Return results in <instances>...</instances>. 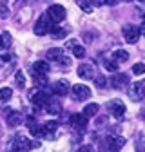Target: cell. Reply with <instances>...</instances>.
<instances>
[{"instance_id":"obj_27","label":"cell","mask_w":145,"mask_h":152,"mask_svg":"<svg viewBox=\"0 0 145 152\" xmlns=\"http://www.w3.org/2000/svg\"><path fill=\"white\" fill-rule=\"evenodd\" d=\"M133 72L138 74V76L140 74H145V64H134L133 65Z\"/></svg>"},{"instance_id":"obj_31","label":"cell","mask_w":145,"mask_h":152,"mask_svg":"<svg viewBox=\"0 0 145 152\" xmlns=\"http://www.w3.org/2000/svg\"><path fill=\"white\" fill-rule=\"evenodd\" d=\"M2 36H4V47H9L11 45V34L9 33H4Z\"/></svg>"},{"instance_id":"obj_24","label":"cell","mask_w":145,"mask_h":152,"mask_svg":"<svg viewBox=\"0 0 145 152\" xmlns=\"http://www.w3.org/2000/svg\"><path fill=\"white\" fill-rule=\"evenodd\" d=\"M56 127H58V123H56V121H47V123H44V136L47 134V132L56 130Z\"/></svg>"},{"instance_id":"obj_9","label":"cell","mask_w":145,"mask_h":152,"mask_svg":"<svg viewBox=\"0 0 145 152\" xmlns=\"http://www.w3.org/2000/svg\"><path fill=\"white\" fill-rule=\"evenodd\" d=\"M72 94H75L76 100H87L91 96V89L83 83H76V85H72Z\"/></svg>"},{"instance_id":"obj_33","label":"cell","mask_w":145,"mask_h":152,"mask_svg":"<svg viewBox=\"0 0 145 152\" xmlns=\"http://www.w3.org/2000/svg\"><path fill=\"white\" fill-rule=\"evenodd\" d=\"M107 2V0H91V4H93V6H103Z\"/></svg>"},{"instance_id":"obj_37","label":"cell","mask_w":145,"mask_h":152,"mask_svg":"<svg viewBox=\"0 0 145 152\" xmlns=\"http://www.w3.org/2000/svg\"><path fill=\"white\" fill-rule=\"evenodd\" d=\"M140 2H145V0H140Z\"/></svg>"},{"instance_id":"obj_20","label":"cell","mask_w":145,"mask_h":152,"mask_svg":"<svg viewBox=\"0 0 145 152\" xmlns=\"http://www.w3.org/2000/svg\"><path fill=\"white\" fill-rule=\"evenodd\" d=\"M51 34H53L54 40H58V38H65L67 31H65V29H62V27H58L56 24H54V26H53V29H51Z\"/></svg>"},{"instance_id":"obj_34","label":"cell","mask_w":145,"mask_h":152,"mask_svg":"<svg viewBox=\"0 0 145 152\" xmlns=\"http://www.w3.org/2000/svg\"><path fill=\"white\" fill-rule=\"evenodd\" d=\"M75 45H78V42H76V40H69V42H67V47H69V49H72Z\"/></svg>"},{"instance_id":"obj_21","label":"cell","mask_w":145,"mask_h":152,"mask_svg":"<svg viewBox=\"0 0 145 152\" xmlns=\"http://www.w3.org/2000/svg\"><path fill=\"white\" fill-rule=\"evenodd\" d=\"M11 96H13V91L9 87H2V89H0V100H2V102L11 100Z\"/></svg>"},{"instance_id":"obj_3","label":"cell","mask_w":145,"mask_h":152,"mask_svg":"<svg viewBox=\"0 0 145 152\" xmlns=\"http://www.w3.org/2000/svg\"><path fill=\"white\" fill-rule=\"evenodd\" d=\"M143 94H145V87L141 82H133L129 85V98L133 102H140L143 98Z\"/></svg>"},{"instance_id":"obj_30","label":"cell","mask_w":145,"mask_h":152,"mask_svg":"<svg viewBox=\"0 0 145 152\" xmlns=\"http://www.w3.org/2000/svg\"><path fill=\"white\" fill-rule=\"evenodd\" d=\"M94 82H96V87H100V89H103V87H105V82H107V80L103 78V76H98V78H96Z\"/></svg>"},{"instance_id":"obj_5","label":"cell","mask_w":145,"mask_h":152,"mask_svg":"<svg viewBox=\"0 0 145 152\" xmlns=\"http://www.w3.org/2000/svg\"><path fill=\"white\" fill-rule=\"evenodd\" d=\"M34 147H38V143H29L26 138H18V141H13L11 143V150L13 152H27L29 148H34Z\"/></svg>"},{"instance_id":"obj_26","label":"cell","mask_w":145,"mask_h":152,"mask_svg":"<svg viewBox=\"0 0 145 152\" xmlns=\"http://www.w3.org/2000/svg\"><path fill=\"white\" fill-rule=\"evenodd\" d=\"M16 85H18V89H24V85H26V78H24V72L22 71L16 72Z\"/></svg>"},{"instance_id":"obj_15","label":"cell","mask_w":145,"mask_h":152,"mask_svg":"<svg viewBox=\"0 0 145 152\" xmlns=\"http://www.w3.org/2000/svg\"><path fill=\"white\" fill-rule=\"evenodd\" d=\"M45 56H47V60H51V62H60L62 56H64V49H60V47H51Z\"/></svg>"},{"instance_id":"obj_8","label":"cell","mask_w":145,"mask_h":152,"mask_svg":"<svg viewBox=\"0 0 145 152\" xmlns=\"http://www.w3.org/2000/svg\"><path fill=\"white\" fill-rule=\"evenodd\" d=\"M31 102H33V105L34 107H45V103L49 102V96L44 92V91H33L31 92Z\"/></svg>"},{"instance_id":"obj_16","label":"cell","mask_w":145,"mask_h":152,"mask_svg":"<svg viewBox=\"0 0 145 152\" xmlns=\"http://www.w3.org/2000/svg\"><path fill=\"white\" fill-rule=\"evenodd\" d=\"M20 123H22V114H20V112L13 110V112L7 114V125H9V127H18Z\"/></svg>"},{"instance_id":"obj_25","label":"cell","mask_w":145,"mask_h":152,"mask_svg":"<svg viewBox=\"0 0 145 152\" xmlns=\"http://www.w3.org/2000/svg\"><path fill=\"white\" fill-rule=\"evenodd\" d=\"M71 51H72V54H75L76 58H83V56H85V49H83L82 45H75Z\"/></svg>"},{"instance_id":"obj_18","label":"cell","mask_w":145,"mask_h":152,"mask_svg":"<svg viewBox=\"0 0 145 152\" xmlns=\"http://www.w3.org/2000/svg\"><path fill=\"white\" fill-rule=\"evenodd\" d=\"M98 110H100V107H98V103H87L85 107H83V114H85V116L87 118H93V116H96V114H98Z\"/></svg>"},{"instance_id":"obj_23","label":"cell","mask_w":145,"mask_h":152,"mask_svg":"<svg viewBox=\"0 0 145 152\" xmlns=\"http://www.w3.org/2000/svg\"><path fill=\"white\" fill-rule=\"evenodd\" d=\"M33 80L36 82V85L38 87H45V83H47V80H45V74H38V72H33Z\"/></svg>"},{"instance_id":"obj_6","label":"cell","mask_w":145,"mask_h":152,"mask_svg":"<svg viewBox=\"0 0 145 152\" xmlns=\"http://www.w3.org/2000/svg\"><path fill=\"white\" fill-rule=\"evenodd\" d=\"M107 110L111 112L113 118H122L123 112H125V105H123V102H120V100H113V102L107 103Z\"/></svg>"},{"instance_id":"obj_22","label":"cell","mask_w":145,"mask_h":152,"mask_svg":"<svg viewBox=\"0 0 145 152\" xmlns=\"http://www.w3.org/2000/svg\"><path fill=\"white\" fill-rule=\"evenodd\" d=\"M78 6L83 13H93V4H91L89 0H78Z\"/></svg>"},{"instance_id":"obj_1","label":"cell","mask_w":145,"mask_h":152,"mask_svg":"<svg viewBox=\"0 0 145 152\" xmlns=\"http://www.w3.org/2000/svg\"><path fill=\"white\" fill-rule=\"evenodd\" d=\"M54 24H56V22H53V18L49 15H42L38 20H36V24H34V34L44 36V34L51 33V29H53Z\"/></svg>"},{"instance_id":"obj_39","label":"cell","mask_w":145,"mask_h":152,"mask_svg":"<svg viewBox=\"0 0 145 152\" xmlns=\"http://www.w3.org/2000/svg\"><path fill=\"white\" fill-rule=\"evenodd\" d=\"M11 152H13V150H11Z\"/></svg>"},{"instance_id":"obj_13","label":"cell","mask_w":145,"mask_h":152,"mask_svg":"<svg viewBox=\"0 0 145 152\" xmlns=\"http://www.w3.org/2000/svg\"><path fill=\"white\" fill-rule=\"evenodd\" d=\"M111 83L114 89H122L125 83H129V76L127 74H122V72H116L113 78H111Z\"/></svg>"},{"instance_id":"obj_28","label":"cell","mask_w":145,"mask_h":152,"mask_svg":"<svg viewBox=\"0 0 145 152\" xmlns=\"http://www.w3.org/2000/svg\"><path fill=\"white\" fill-rule=\"evenodd\" d=\"M105 69L111 71V72H118V62L113 60V62H105Z\"/></svg>"},{"instance_id":"obj_17","label":"cell","mask_w":145,"mask_h":152,"mask_svg":"<svg viewBox=\"0 0 145 152\" xmlns=\"http://www.w3.org/2000/svg\"><path fill=\"white\" fill-rule=\"evenodd\" d=\"M33 72H38V74H47L49 72V64L44 60H38L33 64Z\"/></svg>"},{"instance_id":"obj_32","label":"cell","mask_w":145,"mask_h":152,"mask_svg":"<svg viewBox=\"0 0 145 152\" xmlns=\"http://www.w3.org/2000/svg\"><path fill=\"white\" fill-rule=\"evenodd\" d=\"M78 152H94V148L91 147V145H83V147L78 148Z\"/></svg>"},{"instance_id":"obj_14","label":"cell","mask_w":145,"mask_h":152,"mask_svg":"<svg viewBox=\"0 0 145 152\" xmlns=\"http://www.w3.org/2000/svg\"><path fill=\"white\" fill-rule=\"evenodd\" d=\"M45 112H49V114H58L60 110H62V105H60V102L58 100H54V98H49V102L45 103Z\"/></svg>"},{"instance_id":"obj_38","label":"cell","mask_w":145,"mask_h":152,"mask_svg":"<svg viewBox=\"0 0 145 152\" xmlns=\"http://www.w3.org/2000/svg\"><path fill=\"white\" fill-rule=\"evenodd\" d=\"M143 22H145V18H143Z\"/></svg>"},{"instance_id":"obj_29","label":"cell","mask_w":145,"mask_h":152,"mask_svg":"<svg viewBox=\"0 0 145 152\" xmlns=\"http://www.w3.org/2000/svg\"><path fill=\"white\" fill-rule=\"evenodd\" d=\"M7 16H9V9L4 4H0V18H7Z\"/></svg>"},{"instance_id":"obj_11","label":"cell","mask_w":145,"mask_h":152,"mask_svg":"<svg viewBox=\"0 0 145 152\" xmlns=\"http://www.w3.org/2000/svg\"><path fill=\"white\" fill-rule=\"evenodd\" d=\"M78 76L82 80H91L94 76V69H93V65L91 64H82L80 67H78Z\"/></svg>"},{"instance_id":"obj_19","label":"cell","mask_w":145,"mask_h":152,"mask_svg":"<svg viewBox=\"0 0 145 152\" xmlns=\"http://www.w3.org/2000/svg\"><path fill=\"white\" fill-rule=\"evenodd\" d=\"M113 58H114L116 62H127V60H129V53L123 51V49H116V51L113 53Z\"/></svg>"},{"instance_id":"obj_12","label":"cell","mask_w":145,"mask_h":152,"mask_svg":"<svg viewBox=\"0 0 145 152\" xmlns=\"http://www.w3.org/2000/svg\"><path fill=\"white\" fill-rule=\"evenodd\" d=\"M53 91H54V94H58V96H65V94L71 91L69 82H67V80H58V82H54Z\"/></svg>"},{"instance_id":"obj_7","label":"cell","mask_w":145,"mask_h":152,"mask_svg":"<svg viewBox=\"0 0 145 152\" xmlns=\"http://www.w3.org/2000/svg\"><path fill=\"white\" fill-rule=\"evenodd\" d=\"M125 138L123 136H109L107 138V148L111 150V152H118L125 147Z\"/></svg>"},{"instance_id":"obj_4","label":"cell","mask_w":145,"mask_h":152,"mask_svg":"<svg viewBox=\"0 0 145 152\" xmlns=\"http://www.w3.org/2000/svg\"><path fill=\"white\" fill-rule=\"evenodd\" d=\"M47 15L53 18V22H62L64 18H65V7L64 6H60V4H53V6H49V9H47Z\"/></svg>"},{"instance_id":"obj_36","label":"cell","mask_w":145,"mask_h":152,"mask_svg":"<svg viewBox=\"0 0 145 152\" xmlns=\"http://www.w3.org/2000/svg\"><path fill=\"white\" fill-rule=\"evenodd\" d=\"M141 120H145V109L141 110Z\"/></svg>"},{"instance_id":"obj_35","label":"cell","mask_w":145,"mask_h":152,"mask_svg":"<svg viewBox=\"0 0 145 152\" xmlns=\"http://www.w3.org/2000/svg\"><path fill=\"white\" fill-rule=\"evenodd\" d=\"M0 47H4V36L0 34Z\"/></svg>"},{"instance_id":"obj_10","label":"cell","mask_w":145,"mask_h":152,"mask_svg":"<svg viewBox=\"0 0 145 152\" xmlns=\"http://www.w3.org/2000/svg\"><path fill=\"white\" fill-rule=\"evenodd\" d=\"M87 116L83 112H78V114H72L71 116V125L75 127V129H83V127H87Z\"/></svg>"},{"instance_id":"obj_2","label":"cell","mask_w":145,"mask_h":152,"mask_svg":"<svg viewBox=\"0 0 145 152\" xmlns=\"http://www.w3.org/2000/svg\"><path fill=\"white\" fill-rule=\"evenodd\" d=\"M122 33H123V40L127 44H136L138 38H140V34H141L138 26H123Z\"/></svg>"}]
</instances>
